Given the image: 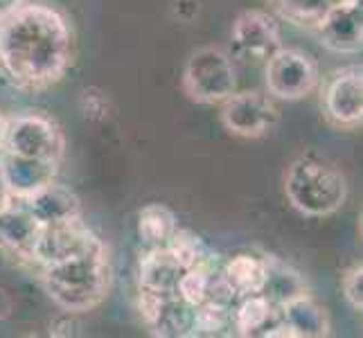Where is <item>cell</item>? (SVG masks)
I'll return each instance as SVG.
<instances>
[{
    "instance_id": "1",
    "label": "cell",
    "mask_w": 363,
    "mask_h": 338,
    "mask_svg": "<svg viewBox=\"0 0 363 338\" xmlns=\"http://www.w3.org/2000/svg\"><path fill=\"white\" fill-rule=\"evenodd\" d=\"M74 32L64 9L48 0H9L0 9V74L18 91L41 93L66 77Z\"/></svg>"
},
{
    "instance_id": "2",
    "label": "cell",
    "mask_w": 363,
    "mask_h": 338,
    "mask_svg": "<svg viewBox=\"0 0 363 338\" xmlns=\"http://www.w3.org/2000/svg\"><path fill=\"white\" fill-rule=\"evenodd\" d=\"M39 282L45 295L68 314H89L104 303L113 284V264L102 240L82 253L55 264L39 266Z\"/></svg>"
},
{
    "instance_id": "3",
    "label": "cell",
    "mask_w": 363,
    "mask_h": 338,
    "mask_svg": "<svg viewBox=\"0 0 363 338\" xmlns=\"http://www.w3.org/2000/svg\"><path fill=\"white\" fill-rule=\"evenodd\" d=\"M284 196L294 210L311 219L336 215L347 201L345 174L318 156H300L284 171Z\"/></svg>"
},
{
    "instance_id": "4",
    "label": "cell",
    "mask_w": 363,
    "mask_h": 338,
    "mask_svg": "<svg viewBox=\"0 0 363 338\" xmlns=\"http://www.w3.org/2000/svg\"><path fill=\"white\" fill-rule=\"evenodd\" d=\"M181 89L196 104H221L237 91L233 57L219 45H201L187 57Z\"/></svg>"
},
{
    "instance_id": "5",
    "label": "cell",
    "mask_w": 363,
    "mask_h": 338,
    "mask_svg": "<svg viewBox=\"0 0 363 338\" xmlns=\"http://www.w3.org/2000/svg\"><path fill=\"white\" fill-rule=\"evenodd\" d=\"M0 149H7L16 156L50 160L61 165L66 154V135L55 118L41 111H25L7 118Z\"/></svg>"
},
{
    "instance_id": "6",
    "label": "cell",
    "mask_w": 363,
    "mask_h": 338,
    "mask_svg": "<svg viewBox=\"0 0 363 338\" xmlns=\"http://www.w3.org/2000/svg\"><path fill=\"white\" fill-rule=\"evenodd\" d=\"M264 86L273 99L300 102L318 91L320 66L305 50L282 45L264 61Z\"/></svg>"
},
{
    "instance_id": "7",
    "label": "cell",
    "mask_w": 363,
    "mask_h": 338,
    "mask_svg": "<svg viewBox=\"0 0 363 338\" xmlns=\"http://www.w3.org/2000/svg\"><path fill=\"white\" fill-rule=\"evenodd\" d=\"M323 116L334 129L354 131L363 124V68L350 64L336 68L320 89Z\"/></svg>"
},
{
    "instance_id": "8",
    "label": "cell",
    "mask_w": 363,
    "mask_h": 338,
    "mask_svg": "<svg viewBox=\"0 0 363 338\" xmlns=\"http://www.w3.org/2000/svg\"><path fill=\"white\" fill-rule=\"evenodd\" d=\"M219 120L230 135L255 140L278 127L280 108L269 93L235 91L219 104Z\"/></svg>"
},
{
    "instance_id": "9",
    "label": "cell",
    "mask_w": 363,
    "mask_h": 338,
    "mask_svg": "<svg viewBox=\"0 0 363 338\" xmlns=\"http://www.w3.org/2000/svg\"><path fill=\"white\" fill-rule=\"evenodd\" d=\"M233 55L246 64H264L282 47L280 21L267 9H244L233 23Z\"/></svg>"
},
{
    "instance_id": "10",
    "label": "cell",
    "mask_w": 363,
    "mask_h": 338,
    "mask_svg": "<svg viewBox=\"0 0 363 338\" xmlns=\"http://www.w3.org/2000/svg\"><path fill=\"white\" fill-rule=\"evenodd\" d=\"M99 237L84 223V219L55 223V225H41L39 240H36L32 264L48 266L55 261L68 259L72 255L82 253L84 248H89Z\"/></svg>"
},
{
    "instance_id": "11",
    "label": "cell",
    "mask_w": 363,
    "mask_h": 338,
    "mask_svg": "<svg viewBox=\"0 0 363 338\" xmlns=\"http://www.w3.org/2000/svg\"><path fill=\"white\" fill-rule=\"evenodd\" d=\"M318 43L334 55H359L363 47V5L361 0H345L328 14L314 30Z\"/></svg>"
},
{
    "instance_id": "12",
    "label": "cell",
    "mask_w": 363,
    "mask_h": 338,
    "mask_svg": "<svg viewBox=\"0 0 363 338\" xmlns=\"http://www.w3.org/2000/svg\"><path fill=\"white\" fill-rule=\"evenodd\" d=\"M59 162L25 158L0 149V181L11 198H28L48 183L57 181Z\"/></svg>"
},
{
    "instance_id": "13",
    "label": "cell",
    "mask_w": 363,
    "mask_h": 338,
    "mask_svg": "<svg viewBox=\"0 0 363 338\" xmlns=\"http://www.w3.org/2000/svg\"><path fill=\"white\" fill-rule=\"evenodd\" d=\"M39 232L41 223L34 219L23 198H9V203L0 210V250L9 257L32 264Z\"/></svg>"
},
{
    "instance_id": "14",
    "label": "cell",
    "mask_w": 363,
    "mask_h": 338,
    "mask_svg": "<svg viewBox=\"0 0 363 338\" xmlns=\"http://www.w3.org/2000/svg\"><path fill=\"white\" fill-rule=\"evenodd\" d=\"M23 201L41 225H55V223L84 219L82 201H79L77 192H74L70 185H64L59 181L48 183L39 192L23 198Z\"/></svg>"
},
{
    "instance_id": "15",
    "label": "cell",
    "mask_w": 363,
    "mask_h": 338,
    "mask_svg": "<svg viewBox=\"0 0 363 338\" xmlns=\"http://www.w3.org/2000/svg\"><path fill=\"white\" fill-rule=\"evenodd\" d=\"M280 318L294 332V338H325L332 334L328 307L309 291L298 293L280 305Z\"/></svg>"
},
{
    "instance_id": "16",
    "label": "cell",
    "mask_w": 363,
    "mask_h": 338,
    "mask_svg": "<svg viewBox=\"0 0 363 338\" xmlns=\"http://www.w3.org/2000/svg\"><path fill=\"white\" fill-rule=\"evenodd\" d=\"M183 269L165 246L147 248L138 259V289L174 293Z\"/></svg>"
},
{
    "instance_id": "17",
    "label": "cell",
    "mask_w": 363,
    "mask_h": 338,
    "mask_svg": "<svg viewBox=\"0 0 363 338\" xmlns=\"http://www.w3.org/2000/svg\"><path fill=\"white\" fill-rule=\"evenodd\" d=\"M221 275L233 289L237 300L244 295L262 293L267 282L264 257L253 255V253H237L221 261Z\"/></svg>"
},
{
    "instance_id": "18",
    "label": "cell",
    "mask_w": 363,
    "mask_h": 338,
    "mask_svg": "<svg viewBox=\"0 0 363 338\" xmlns=\"http://www.w3.org/2000/svg\"><path fill=\"white\" fill-rule=\"evenodd\" d=\"M275 320H280V307L273 305L264 293L244 295L233 307L235 336H262Z\"/></svg>"
},
{
    "instance_id": "19",
    "label": "cell",
    "mask_w": 363,
    "mask_h": 338,
    "mask_svg": "<svg viewBox=\"0 0 363 338\" xmlns=\"http://www.w3.org/2000/svg\"><path fill=\"white\" fill-rule=\"evenodd\" d=\"M345 0H269L271 14L294 25V28L314 32L328 18V14L343 5Z\"/></svg>"
},
{
    "instance_id": "20",
    "label": "cell",
    "mask_w": 363,
    "mask_h": 338,
    "mask_svg": "<svg viewBox=\"0 0 363 338\" xmlns=\"http://www.w3.org/2000/svg\"><path fill=\"white\" fill-rule=\"evenodd\" d=\"M262 257H264V264H267V282L262 293H264L273 305L280 307L294 295L307 291L305 278L294 266H289L286 261H282L275 255H262Z\"/></svg>"
},
{
    "instance_id": "21",
    "label": "cell",
    "mask_w": 363,
    "mask_h": 338,
    "mask_svg": "<svg viewBox=\"0 0 363 338\" xmlns=\"http://www.w3.org/2000/svg\"><path fill=\"white\" fill-rule=\"evenodd\" d=\"M179 228V217L162 203H147L138 212V237L145 248H158L169 242Z\"/></svg>"
},
{
    "instance_id": "22",
    "label": "cell",
    "mask_w": 363,
    "mask_h": 338,
    "mask_svg": "<svg viewBox=\"0 0 363 338\" xmlns=\"http://www.w3.org/2000/svg\"><path fill=\"white\" fill-rule=\"evenodd\" d=\"M192 316H194V307L177 295V291L169 293L162 303V309L152 325V334L162 336V338H190L192 334Z\"/></svg>"
},
{
    "instance_id": "23",
    "label": "cell",
    "mask_w": 363,
    "mask_h": 338,
    "mask_svg": "<svg viewBox=\"0 0 363 338\" xmlns=\"http://www.w3.org/2000/svg\"><path fill=\"white\" fill-rule=\"evenodd\" d=\"M165 248L174 255V259L179 261L183 271L208 264V261L219 257L217 253H212V248L206 244L203 237H199L190 228H181V225L177 228V232L169 237V242L165 244Z\"/></svg>"
},
{
    "instance_id": "24",
    "label": "cell",
    "mask_w": 363,
    "mask_h": 338,
    "mask_svg": "<svg viewBox=\"0 0 363 338\" xmlns=\"http://www.w3.org/2000/svg\"><path fill=\"white\" fill-rule=\"evenodd\" d=\"M230 334H235L233 307L208 303V300L194 307L190 336H230Z\"/></svg>"
},
{
    "instance_id": "25",
    "label": "cell",
    "mask_w": 363,
    "mask_h": 338,
    "mask_svg": "<svg viewBox=\"0 0 363 338\" xmlns=\"http://www.w3.org/2000/svg\"><path fill=\"white\" fill-rule=\"evenodd\" d=\"M219 264H221V259L215 257L212 261H208V264L183 271L181 280L177 284V295L183 300V303L190 305V307H199L201 303H206L212 271H215Z\"/></svg>"
},
{
    "instance_id": "26",
    "label": "cell",
    "mask_w": 363,
    "mask_h": 338,
    "mask_svg": "<svg viewBox=\"0 0 363 338\" xmlns=\"http://www.w3.org/2000/svg\"><path fill=\"white\" fill-rule=\"evenodd\" d=\"M341 291L350 309L361 314L363 311V266L361 261H354L352 266H347L341 275Z\"/></svg>"
},
{
    "instance_id": "27",
    "label": "cell",
    "mask_w": 363,
    "mask_h": 338,
    "mask_svg": "<svg viewBox=\"0 0 363 338\" xmlns=\"http://www.w3.org/2000/svg\"><path fill=\"white\" fill-rule=\"evenodd\" d=\"M169 293H158V291H147V289H138V298H135V307H138V314H140L143 322L147 325V329L152 327L156 322L162 303Z\"/></svg>"
},
{
    "instance_id": "28",
    "label": "cell",
    "mask_w": 363,
    "mask_h": 338,
    "mask_svg": "<svg viewBox=\"0 0 363 338\" xmlns=\"http://www.w3.org/2000/svg\"><path fill=\"white\" fill-rule=\"evenodd\" d=\"M77 322H74V314L64 311V316H59L55 322H50V336H74L77 332Z\"/></svg>"
},
{
    "instance_id": "29",
    "label": "cell",
    "mask_w": 363,
    "mask_h": 338,
    "mask_svg": "<svg viewBox=\"0 0 363 338\" xmlns=\"http://www.w3.org/2000/svg\"><path fill=\"white\" fill-rule=\"evenodd\" d=\"M9 309H11L9 298H7V293L3 289H0V318H7L9 316Z\"/></svg>"
},
{
    "instance_id": "30",
    "label": "cell",
    "mask_w": 363,
    "mask_h": 338,
    "mask_svg": "<svg viewBox=\"0 0 363 338\" xmlns=\"http://www.w3.org/2000/svg\"><path fill=\"white\" fill-rule=\"evenodd\" d=\"M9 198H11V196H9V192L5 190L3 181H0V210H3V208H5V205L9 203Z\"/></svg>"
},
{
    "instance_id": "31",
    "label": "cell",
    "mask_w": 363,
    "mask_h": 338,
    "mask_svg": "<svg viewBox=\"0 0 363 338\" xmlns=\"http://www.w3.org/2000/svg\"><path fill=\"white\" fill-rule=\"evenodd\" d=\"M5 124H7V116L0 111V147H3V137H5Z\"/></svg>"
}]
</instances>
